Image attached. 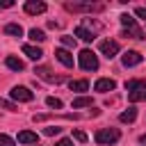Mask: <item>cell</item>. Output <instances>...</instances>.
Masks as SVG:
<instances>
[{
    "label": "cell",
    "mask_w": 146,
    "mask_h": 146,
    "mask_svg": "<svg viewBox=\"0 0 146 146\" xmlns=\"http://www.w3.org/2000/svg\"><path fill=\"white\" fill-rule=\"evenodd\" d=\"M125 89H128V100L130 103L146 100V80H128Z\"/></svg>",
    "instance_id": "6da1fadb"
},
{
    "label": "cell",
    "mask_w": 146,
    "mask_h": 146,
    "mask_svg": "<svg viewBox=\"0 0 146 146\" xmlns=\"http://www.w3.org/2000/svg\"><path fill=\"white\" fill-rule=\"evenodd\" d=\"M78 64H80L82 71H96V68H98V57H96L89 48H84V50H80V55H78Z\"/></svg>",
    "instance_id": "7a4b0ae2"
},
{
    "label": "cell",
    "mask_w": 146,
    "mask_h": 146,
    "mask_svg": "<svg viewBox=\"0 0 146 146\" xmlns=\"http://www.w3.org/2000/svg\"><path fill=\"white\" fill-rule=\"evenodd\" d=\"M119 137H121V132L116 128H100L94 139H96V144H114V141H119Z\"/></svg>",
    "instance_id": "3957f363"
},
{
    "label": "cell",
    "mask_w": 146,
    "mask_h": 146,
    "mask_svg": "<svg viewBox=\"0 0 146 146\" xmlns=\"http://www.w3.org/2000/svg\"><path fill=\"white\" fill-rule=\"evenodd\" d=\"M9 96H11L14 100H18V103H30V100H34V94H32L27 87H21V84H16V87L9 91Z\"/></svg>",
    "instance_id": "277c9868"
},
{
    "label": "cell",
    "mask_w": 146,
    "mask_h": 146,
    "mask_svg": "<svg viewBox=\"0 0 146 146\" xmlns=\"http://www.w3.org/2000/svg\"><path fill=\"white\" fill-rule=\"evenodd\" d=\"M98 48H100V52H103L107 59L116 57V55H119V50H121V48H119V41H114V39H105V41H100V46H98Z\"/></svg>",
    "instance_id": "5b68a950"
},
{
    "label": "cell",
    "mask_w": 146,
    "mask_h": 146,
    "mask_svg": "<svg viewBox=\"0 0 146 146\" xmlns=\"http://www.w3.org/2000/svg\"><path fill=\"white\" fill-rule=\"evenodd\" d=\"M141 55L137 52V50H128V52H123V57H121V64L125 66V68H130V66H137V64H141Z\"/></svg>",
    "instance_id": "8992f818"
},
{
    "label": "cell",
    "mask_w": 146,
    "mask_h": 146,
    "mask_svg": "<svg viewBox=\"0 0 146 146\" xmlns=\"http://www.w3.org/2000/svg\"><path fill=\"white\" fill-rule=\"evenodd\" d=\"M66 9H68V11H103V5H89V2L80 5V2H68Z\"/></svg>",
    "instance_id": "52a82bcc"
},
{
    "label": "cell",
    "mask_w": 146,
    "mask_h": 146,
    "mask_svg": "<svg viewBox=\"0 0 146 146\" xmlns=\"http://www.w3.org/2000/svg\"><path fill=\"white\" fill-rule=\"evenodd\" d=\"M25 11H27L30 16L43 14V11H46V2H41V0H27V2H25Z\"/></svg>",
    "instance_id": "ba28073f"
},
{
    "label": "cell",
    "mask_w": 146,
    "mask_h": 146,
    "mask_svg": "<svg viewBox=\"0 0 146 146\" xmlns=\"http://www.w3.org/2000/svg\"><path fill=\"white\" fill-rule=\"evenodd\" d=\"M114 87H116V82L112 80V78H100V80H96V84H94V89L96 91H114Z\"/></svg>",
    "instance_id": "9c48e42d"
},
{
    "label": "cell",
    "mask_w": 146,
    "mask_h": 146,
    "mask_svg": "<svg viewBox=\"0 0 146 146\" xmlns=\"http://www.w3.org/2000/svg\"><path fill=\"white\" fill-rule=\"evenodd\" d=\"M73 34H75V36H80V39H82V41H87V43H91V41L96 39V34H94L91 30H87L84 25H78V27L73 30Z\"/></svg>",
    "instance_id": "30bf717a"
},
{
    "label": "cell",
    "mask_w": 146,
    "mask_h": 146,
    "mask_svg": "<svg viewBox=\"0 0 146 146\" xmlns=\"http://www.w3.org/2000/svg\"><path fill=\"white\" fill-rule=\"evenodd\" d=\"M55 57H57L64 66H73V55H71L66 48H57V50H55Z\"/></svg>",
    "instance_id": "8fae6325"
},
{
    "label": "cell",
    "mask_w": 146,
    "mask_h": 146,
    "mask_svg": "<svg viewBox=\"0 0 146 146\" xmlns=\"http://www.w3.org/2000/svg\"><path fill=\"white\" fill-rule=\"evenodd\" d=\"M23 52H25V55H27L30 59H34V62L43 57V52H41V48H36V46H30V43H25V46H23Z\"/></svg>",
    "instance_id": "7c38bea8"
},
{
    "label": "cell",
    "mask_w": 146,
    "mask_h": 146,
    "mask_svg": "<svg viewBox=\"0 0 146 146\" xmlns=\"http://www.w3.org/2000/svg\"><path fill=\"white\" fill-rule=\"evenodd\" d=\"M5 64H7V68H11V71H23V68H25V64H23L18 57H14V55H9V57L5 59Z\"/></svg>",
    "instance_id": "4fadbf2b"
},
{
    "label": "cell",
    "mask_w": 146,
    "mask_h": 146,
    "mask_svg": "<svg viewBox=\"0 0 146 146\" xmlns=\"http://www.w3.org/2000/svg\"><path fill=\"white\" fill-rule=\"evenodd\" d=\"M68 87H71V91L82 94V91H87V89H89V82H87V80H71V82H68Z\"/></svg>",
    "instance_id": "5bb4252c"
},
{
    "label": "cell",
    "mask_w": 146,
    "mask_h": 146,
    "mask_svg": "<svg viewBox=\"0 0 146 146\" xmlns=\"http://www.w3.org/2000/svg\"><path fill=\"white\" fill-rule=\"evenodd\" d=\"M135 119H137V110H135V107H128L125 112L119 114V121H121V123H132Z\"/></svg>",
    "instance_id": "9a60e30c"
},
{
    "label": "cell",
    "mask_w": 146,
    "mask_h": 146,
    "mask_svg": "<svg viewBox=\"0 0 146 146\" xmlns=\"http://www.w3.org/2000/svg\"><path fill=\"white\" fill-rule=\"evenodd\" d=\"M18 144H36V132H30V130L18 132Z\"/></svg>",
    "instance_id": "2e32d148"
},
{
    "label": "cell",
    "mask_w": 146,
    "mask_h": 146,
    "mask_svg": "<svg viewBox=\"0 0 146 146\" xmlns=\"http://www.w3.org/2000/svg\"><path fill=\"white\" fill-rule=\"evenodd\" d=\"M5 34H9V36H21V34H23V27H21L18 23H7V25H5Z\"/></svg>",
    "instance_id": "e0dca14e"
},
{
    "label": "cell",
    "mask_w": 146,
    "mask_h": 146,
    "mask_svg": "<svg viewBox=\"0 0 146 146\" xmlns=\"http://www.w3.org/2000/svg\"><path fill=\"white\" fill-rule=\"evenodd\" d=\"M89 105H91V98H89V96H78V98H73V110L89 107Z\"/></svg>",
    "instance_id": "ac0fdd59"
},
{
    "label": "cell",
    "mask_w": 146,
    "mask_h": 146,
    "mask_svg": "<svg viewBox=\"0 0 146 146\" xmlns=\"http://www.w3.org/2000/svg\"><path fill=\"white\" fill-rule=\"evenodd\" d=\"M123 36H132V39H144V32L135 25V27H125L123 30Z\"/></svg>",
    "instance_id": "d6986e66"
},
{
    "label": "cell",
    "mask_w": 146,
    "mask_h": 146,
    "mask_svg": "<svg viewBox=\"0 0 146 146\" xmlns=\"http://www.w3.org/2000/svg\"><path fill=\"white\" fill-rule=\"evenodd\" d=\"M30 39L41 43V41H46V32H43V30H36V27H32V30H30Z\"/></svg>",
    "instance_id": "ffe728a7"
},
{
    "label": "cell",
    "mask_w": 146,
    "mask_h": 146,
    "mask_svg": "<svg viewBox=\"0 0 146 146\" xmlns=\"http://www.w3.org/2000/svg\"><path fill=\"white\" fill-rule=\"evenodd\" d=\"M119 21H121V25H123V27H135V18H132L130 14H121V16H119Z\"/></svg>",
    "instance_id": "44dd1931"
},
{
    "label": "cell",
    "mask_w": 146,
    "mask_h": 146,
    "mask_svg": "<svg viewBox=\"0 0 146 146\" xmlns=\"http://www.w3.org/2000/svg\"><path fill=\"white\" fill-rule=\"evenodd\" d=\"M36 73H39L41 78H46V80H55V82H62V78H59V75H50V71H48V68H36Z\"/></svg>",
    "instance_id": "7402d4cb"
},
{
    "label": "cell",
    "mask_w": 146,
    "mask_h": 146,
    "mask_svg": "<svg viewBox=\"0 0 146 146\" xmlns=\"http://www.w3.org/2000/svg\"><path fill=\"white\" fill-rule=\"evenodd\" d=\"M46 105H48V107H55V110H62V100L55 98V96H48V98H46Z\"/></svg>",
    "instance_id": "603a6c76"
},
{
    "label": "cell",
    "mask_w": 146,
    "mask_h": 146,
    "mask_svg": "<svg viewBox=\"0 0 146 146\" xmlns=\"http://www.w3.org/2000/svg\"><path fill=\"white\" fill-rule=\"evenodd\" d=\"M62 43H64L66 48H75L78 41H75V36H68V34H66V36H62Z\"/></svg>",
    "instance_id": "cb8c5ba5"
},
{
    "label": "cell",
    "mask_w": 146,
    "mask_h": 146,
    "mask_svg": "<svg viewBox=\"0 0 146 146\" xmlns=\"http://www.w3.org/2000/svg\"><path fill=\"white\" fill-rule=\"evenodd\" d=\"M59 132H62V128H57V125H48V128H43V135H48V137L59 135Z\"/></svg>",
    "instance_id": "d4e9b609"
},
{
    "label": "cell",
    "mask_w": 146,
    "mask_h": 146,
    "mask_svg": "<svg viewBox=\"0 0 146 146\" xmlns=\"http://www.w3.org/2000/svg\"><path fill=\"white\" fill-rule=\"evenodd\" d=\"M0 146H16V141L9 135H0Z\"/></svg>",
    "instance_id": "484cf974"
},
{
    "label": "cell",
    "mask_w": 146,
    "mask_h": 146,
    "mask_svg": "<svg viewBox=\"0 0 146 146\" xmlns=\"http://www.w3.org/2000/svg\"><path fill=\"white\" fill-rule=\"evenodd\" d=\"M73 137H75L80 144H84V141H87V135H84L82 130H73Z\"/></svg>",
    "instance_id": "4316f807"
},
{
    "label": "cell",
    "mask_w": 146,
    "mask_h": 146,
    "mask_svg": "<svg viewBox=\"0 0 146 146\" xmlns=\"http://www.w3.org/2000/svg\"><path fill=\"white\" fill-rule=\"evenodd\" d=\"M0 107H5V110H16V105L9 103V100H5V98H0Z\"/></svg>",
    "instance_id": "83f0119b"
},
{
    "label": "cell",
    "mask_w": 146,
    "mask_h": 146,
    "mask_svg": "<svg viewBox=\"0 0 146 146\" xmlns=\"http://www.w3.org/2000/svg\"><path fill=\"white\" fill-rule=\"evenodd\" d=\"M135 14H137L139 18H146V7H137V9H135Z\"/></svg>",
    "instance_id": "f1b7e54d"
},
{
    "label": "cell",
    "mask_w": 146,
    "mask_h": 146,
    "mask_svg": "<svg viewBox=\"0 0 146 146\" xmlns=\"http://www.w3.org/2000/svg\"><path fill=\"white\" fill-rule=\"evenodd\" d=\"M0 7L2 9H9V7H14V2L11 0H0Z\"/></svg>",
    "instance_id": "f546056e"
},
{
    "label": "cell",
    "mask_w": 146,
    "mask_h": 146,
    "mask_svg": "<svg viewBox=\"0 0 146 146\" xmlns=\"http://www.w3.org/2000/svg\"><path fill=\"white\" fill-rule=\"evenodd\" d=\"M55 146H71V139H59Z\"/></svg>",
    "instance_id": "4dcf8cb0"
},
{
    "label": "cell",
    "mask_w": 146,
    "mask_h": 146,
    "mask_svg": "<svg viewBox=\"0 0 146 146\" xmlns=\"http://www.w3.org/2000/svg\"><path fill=\"white\" fill-rule=\"evenodd\" d=\"M139 141H141V144H146V135H141V137H139Z\"/></svg>",
    "instance_id": "1f68e13d"
}]
</instances>
